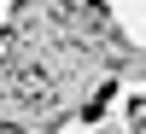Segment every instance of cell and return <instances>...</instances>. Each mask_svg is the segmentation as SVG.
I'll return each instance as SVG.
<instances>
[{"mask_svg": "<svg viewBox=\"0 0 146 134\" xmlns=\"http://www.w3.org/2000/svg\"><path fill=\"white\" fill-rule=\"evenodd\" d=\"M123 76L146 82V47L123 41L100 0H18L0 35V134L94 123Z\"/></svg>", "mask_w": 146, "mask_h": 134, "instance_id": "1", "label": "cell"}, {"mask_svg": "<svg viewBox=\"0 0 146 134\" xmlns=\"http://www.w3.org/2000/svg\"><path fill=\"white\" fill-rule=\"evenodd\" d=\"M129 117H135V134H146V99H140V105H135Z\"/></svg>", "mask_w": 146, "mask_h": 134, "instance_id": "2", "label": "cell"}]
</instances>
